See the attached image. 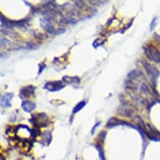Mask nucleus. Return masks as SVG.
<instances>
[{
  "instance_id": "1",
  "label": "nucleus",
  "mask_w": 160,
  "mask_h": 160,
  "mask_svg": "<svg viewBox=\"0 0 160 160\" xmlns=\"http://www.w3.org/2000/svg\"><path fill=\"white\" fill-rule=\"evenodd\" d=\"M30 122L34 127H47L49 118L45 113H38L32 117Z\"/></svg>"
},
{
  "instance_id": "2",
  "label": "nucleus",
  "mask_w": 160,
  "mask_h": 160,
  "mask_svg": "<svg viewBox=\"0 0 160 160\" xmlns=\"http://www.w3.org/2000/svg\"><path fill=\"white\" fill-rule=\"evenodd\" d=\"M145 55H147V57L154 61L156 63H160V52L159 50H157L156 48L152 46V45H146L144 46Z\"/></svg>"
},
{
  "instance_id": "3",
  "label": "nucleus",
  "mask_w": 160,
  "mask_h": 160,
  "mask_svg": "<svg viewBox=\"0 0 160 160\" xmlns=\"http://www.w3.org/2000/svg\"><path fill=\"white\" fill-rule=\"evenodd\" d=\"M66 87L65 85L62 83V82H59V81H55V82H46L44 86V89L47 90L49 92H55L61 91V89H63L64 87Z\"/></svg>"
},
{
  "instance_id": "4",
  "label": "nucleus",
  "mask_w": 160,
  "mask_h": 160,
  "mask_svg": "<svg viewBox=\"0 0 160 160\" xmlns=\"http://www.w3.org/2000/svg\"><path fill=\"white\" fill-rule=\"evenodd\" d=\"M142 64H143V66H144L145 70L147 71V74L152 78V79L155 80V79L157 78L158 76L159 75V71H158V69L156 68V67H154V66H151V65L148 63V62H145V61H143Z\"/></svg>"
},
{
  "instance_id": "5",
  "label": "nucleus",
  "mask_w": 160,
  "mask_h": 160,
  "mask_svg": "<svg viewBox=\"0 0 160 160\" xmlns=\"http://www.w3.org/2000/svg\"><path fill=\"white\" fill-rule=\"evenodd\" d=\"M34 92H35V87L33 86H27L20 90V97L22 98H28L33 96L34 94Z\"/></svg>"
},
{
  "instance_id": "6",
  "label": "nucleus",
  "mask_w": 160,
  "mask_h": 160,
  "mask_svg": "<svg viewBox=\"0 0 160 160\" xmlns=\"http://www.w3.org/2000/svg\"><path fill=\"white\" fill-rule=\"evenodd\" d=\"M13 93H5L1 97L2 108H9L11 106V100L13 98Z\"/></svg>"
},
{
  "instance_id": "7",
  "label": "nucleus",
  "mask_w": 160,
  "mask_h": 160,
  "mask_svg": "<svg viewBox=\"0 0 160 160\" xmlns=\"http://www.w3.org/2000/svg\"><path fill=\"white\" fill-rule=\"evenodd\" d=\"M21 107L24 112H31L32 111H34L35 109L36 105H35L34 102H29V101H24L22 102Z\"/></svg>"
},
{
  "instance_id": "8",
  "label": "nucleus",
  "mask_w": 160,
  "mask_h": 160,
  "mask_svg": "<svg viewBox=\"0 0 160 160\" xmlns=\"http://www.w3.org/2000/svg\"><path fill=\"white\" fill-rule=\"evenodd\" d=\"M62 82H65L68 85H78L81 82V80L77 76H63Z\"/></svg>"
},
{
  "instance_id": "9",
  "label": "nucleus",
  "mask_w": 160,
  "mask_h": 160,
  "mask_svg": "<svg viewBox=\"0 0 160 160\" xmlns=\"http://www.w3.org/2000/svg\"><path fill=\"white\" fill-rule=\"evenodd\" d=\"M40 24L46 31L49 32V33H54V29H53L52 25L50 24V20L48 18H41Z\"/></svg>"
},
{
  "instance_id": "10",
  "label": "nucleus",
  "mask_w": 160,
  "mask_h": 160,
  "mask_svg": "<svg viewBox=\"0 0 160 160\" xmlns=\"http://www.w3.org/2000/svg\"><path fill=\"white\" fill-rule=\"evenodd\" d=\"M118 125H129V124L125 122L120 121V120H118L117 118H111L110 120L108 121V124H107V127L108 128H112V127H116L118 126Z\"/></svg>"
},
{
  "instance_id": "11",
  "label": "nucleus",
  "mask_w": 160,
  "mask_h": 160,
  "mask_svg": "<svg viewBox=\"0 0 160 160\" xmlns=\"http://www.w3.org/2000/svg\"><path fill=\"white\" fill-rule=\"evenodd\" d=\"M86 104H87V102H86L85 101H82V102H80L79 103H77V104L75 106V108H74L72 113H73V114H76V113L79 112L80 111L82 110V108H84Z\"/></svg>"
},
{
  "instance_id": "12",
  "label": "nucleus",
  "mask_w": 160,
  "mask_h": 160,
  "mask_svg": "<svg viewBox=\"0 0 160 160\" xmlns=\"http://www.w3.org/2000/svg\"><path fill=\"white\" fill-rule=\"evenodd\" d=\"M45 65L44 63H40L39 65V74H41V72H42L43 71V70H44V69L45 68Z\"/></svg>"
},
{
  "instance_id": "13",
  "label": "nucleus",
  "mask_w": 160,
  "mask_h": 160,
  "mask_svg": "<svg viewBox=\"0 0 160 160\" xmlns=\"http://www.w3.org/2000/svg\"><path fill=\"white\" fill-rule=\"evenodd\" d=\"M100 124H101V122H97V123L95 124L94 126H93V128H92V134L95 133V131H96V129H97V128L99 126Z\"/></svg>"
},
{
  "instance_id": "14",
  "label": "nucleus",
  "mask_w": 160,
  "mask_h": 160,
  "mask_svg": "<svg viewBox=\"0 0 160 160\" xmlns=\"http://www.w3.org/2000/svg\"><path fill=\"white\" fill-rule=\"evenodd\" d=\"M1 158H2V160H4V158H3V155H1Z\"/></svg>"
}]
</instances>
